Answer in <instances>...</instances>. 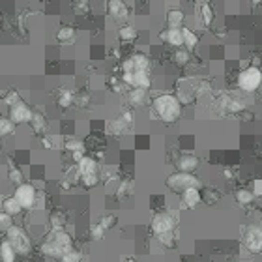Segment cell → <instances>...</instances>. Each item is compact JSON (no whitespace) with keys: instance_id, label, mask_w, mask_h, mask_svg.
Returning <instances> with one entry per match:
<instances>
[{"instance_id":"6da1fadb","label":"cell","mask_w":262,"mask_h":262,"mask_svg":"<svg viewBox=\"0 0 262 262\" xmlns=\"http://www.w3.org/2000/svg\"><path fill=\"white\" fill-rule=\"evenodd\" d=\"M73 247V240L71 236L66 232V229H60V231H51L47 234V238L43 240V244L39 246V251L45 257H51V259H56L60 261V257L66 251H70Z\"/></svg>"},{"instance_id":"7a4b0ae2","label":"cell","mask_w":262,"mask_h":262,"mask_svg":"<svg viewBox=\"0 0 262 262\" xmlns=\"http://www.w3.org/2000/svg\"><path fill=\"white\" fill-rule=\"evenodd\" d=\"M154 113L165 124H174L182 116V101L172 94H161L152 101Z\"/></svg>"},{"instance_id":"3957f363","label":"cell","mask_w":262,"mask_h":262,"mask_svg":"<svg viewBox=\"0 0 262 262\" xmlns=\"http://www.w3.org/2000/svg\"><path fill=\"white\" fill-rule=\"evenodd\" d=\"M165 185L169 187L170 191L174 193H182L187 191V189H201V180L195 176V174H185V172H172Z\"/></svg>"},{"instance_id":"277c9868","label":"cell","mask_w":262,"mask_h":262,"mask_svg":"<svg viewBox=\"0 0 262 262\" xmlns=\"http://www.w3.org/2000/svg\"><path fill=\"white\" fill-rule=\"evenodd\" d=\"M6 240H8L11 247L15 249L17 255H26L30 253V236L26 234V232L21 229V227H17V225H11L8 231H6Z\"/></svg>"},{"instance_id":"5b68a950","label":"cell","mask_w":262,"mask_h":262,"mask_svg":"<svg viewBox=\"0 0 262 262\" xmlns=\"http://www.w3.org/2000/svg\"><path fill=\"white\" fill-rule=\"evenodd\" d=\"M262 85V71L257 66H249L246 70L240 71L238 75V86L244 92L251 94L255 90H259V86Z\"/></svg>"},{"instance_id":"8992f818","label":"cell","mask_w":262,"mask_h":262,"mask_svg":"<svg viewBox=\"0 0 262 262\" xmlns=\"http://www.w3.org/2000/svg\"><path fill=\"white\" fill-rule=\"evenodd\" d=\"M13 197L17 199V202L21 204L23 210H32L36 206V202H38V189L32 184H26V182H24V184L15 187Z\"/></svg>"},{"instance_id":"52a82bcc","label":"cell","mask_w":262,"mask_h":262,"mask_svg":"<svg viewBox=\"0 0 262 262\" xmlns=\"http://www.w3.org/2000/svg\"><path fill=\"white\" fill-rule=\"evenodd\" d=\"M150 229L155 236L159 234H167V232H174L176 229V217L169 214V212H159L152 217V223H150Z\"/></svg>"},{"instance_id":"ba28073f","label":"cell","mask_w":262,"mask_h":262,"mask_svg":"<svg viewBox=\"0 0 262 262\" xmlns=\"http://www.w3.org/2000/svg\"><path fill=\"white\" fill-rule=\"evenodd\" d=\"M32 111L23 100H19L15 105H11L8 111V118L11 120L13 126H21V124H30V118H32Z\"/></svg>"},{"instance_id":"9c48e42d","label":"cell","mask_w":262,"mask_h":262,"mask_svg":"<svg viewBox=\"0 0 262 262\" xmlns=\"http://www.w3.org/2000/svg\"><path fill=\"white\" fill-rule=\"evenodd\" d=\"M150 68V58L144 53H135L131 54L128 60H124L122 70L124 73H130V71H148Z\"/></svg>"},{"instance_id":"30bf717a","label":"cell","mask_w":262,"mask_h":262,"mask_svg":"<svg viewBox=\"0 0 262 262\" xmlns=\"http://www.w3.org/2000/svg\"><path fill=\"white\" fill-rule=\"evenodd\" d=\"M122 81L131 88H142L148 90L150 88V75L148 71H130V73H122Z\"/></svg>"},{"instance_id":"8fae6325","label":"cell","mask_w":262,"mask_h":262,"mask_svg":"<svg viewBox=\"0 0 262 262\" xmlns=\"http://www.w3.org/2000/svg\"><path fill=\"white\" fill-rule=\"evenodd\" d=\"M244 246L249 253H262V231L257 227H249L244 236Z\"/></svg>"},{"instance_id":"7c38bea8","label":"cell","mask_w":262,"mask_h":262,"mask_svg":"<svg viewBox=\"0 0 262 262\" xmlns=\"http://www.w3.org/2000/svg\"><path fill=\"white\" fill-rule=\"evenodd\" d=\"M201 165V159L197 155L193 154H184L178 157L176 161V167H178V172H185V174H193L195 170L199 169Z\"/></svg>"},{"instance_id":"4fadbf2b","label":"cell","mask_w":262,"mask_h":262,"mask_svg":"<svg viewBox=\"0 0 262 262\" xmlns=\"http://www.w3.org/2000/svg\"><path fill=\"white\" fill-rule=\"evenodd\" d=\"M159 38H161L165 43L176 47V49H182V47H184V34H182V28H165V30L159 32Z\"/></svg>"},{"instance_id":"5bb4252c","label":"cell","mask_w":262,"mask_h":262,"mask_svg":"<svg viewBox=\"0 0 262 262\" xmlns=\"http://www.w3.org/2000/svg\"><path fill=\"white\" fill-rule=\"evenodd\" d=\"M107 11L115 21H124V19H128V15H130V9H128L126 2H122V0H109Z\"/></svg>"},{"instance_id":"9a60e30c","label":"cell","mask_w":262,"mask_h":262,"mask_svg":"<svg viewBox=\"0 0 262 262\" xmlns=\"http://www.w3.org/2000/svg\"><path fill=\"white\" fill-rule=\"evenodd\" d=\"M180 201H182V208L193 210L199 206V202L202 201L201 189H187L180 195Z\"/></svg>"},{"instance_id":"2e32d148","label":"cell","mask_w":262,"mask_h":262,"mask_svg":"<svg viewBox=\"0 0 262 262\" xmlns=\"http://www.w3.org/2000/svg\"><path fill=\"white\" fill-rule=\"evenodd\" d=\"M98 170H100V165H98V161H96L94 157L85 155V157L77 163L79 176H85V174H98Z\"/></svg>"},{"instance_id":"e0dca14e","label":"cell","mask_w":262,"mask_h":262,"mask_svg":"<svg viewBox=\"0 0 262 262\" xmlns=\"http://www.w3.org/2000/svg\"><path fill=\"white\" fill-rule=\"evenodd\" d=\"M185 15L182 9L172 8L167 11V28H184Z\"/></svg>"},{"instance_id":"ac0fdd59","label":"cell","mask_w":262,"mask_h":262,"mask_svg":"<svg viewBox=\"0 0 262 262\" xmlns=\"http://www.w3.org/2000/svg\"><path fill=\"white\" fill-rule=\"evenodd\" d=\"M0 206H2V212H4L6 216L11 217V219H13V217H17L19 214H21V212H23L21 204L17 202V199L13 197V195H11V197H6V199L2 201V204H0Z\"/></svg>"},{"instance_id":"d6986e66","label":"cell","mask_w":262,"mask_h":262,"mask_svg":"<svg viewBox=\"0 0 262 262\" xmlns=\"http://www.w3.org/2000/svg\"><path fill=\"white\" fill-rule=\"evenodd\" d=\"M17 259V253L15 249L11 247L8 240H4L2 244H0V262H15Z\"/></svg>"},{"instance_id":"ffe728a7","label":"cell","mask_w":262,"mask_h":262,"mask_svg":"<svg viewBox=\"0 0 262 262\" xmlns=\"http://www.w3.org/2000/svg\"><path fill=\"white\" fill-rule=\"evenodd\" d=\"M30 128L36 131V133H45V128H47L45 115L39 113V111H34V113H32V118H30Z\"/></svg>"},{"instance_id":"44dd1931","label":"cell","mask_w":262,"mask_h":262,"mask_svg":"<svg viewBox=\"0 0 262 262\" xmlns=\"http://www.w3.org/2000/svg\"><path fill=\"white\" fill-rule=\"evenodd\" d=\"M199 15H201L204 26H212L214 19H216V11L212 9V6H210L208 2H202L201 8H199Z\"/></svg>"},{"instance_id":"7402d4cb","label":"cell","mask_w":262,"mask_h":262,"mask_svg":"<svg viewBox=\"0 0 262 262\" xmlns=\"http://www.w3.org/2000/svg\"><path fill=\"white\" fill-rule=\"evenodd\" d=\"M148 96V90H142V88H131L130 94H128V100H130L131 105H144Z\"/></svg>"},{"instance_id":"603a6c76","label":"cell","mask_w":262,"mask_h":262,"mask_svg":"<svg viewBox=\"0 0 262 262\" xmlns=\"http://www.w3.org/2000/svg\"><path fill=\"white\" fill-rule=\"evenodd\" d=\"M137 36H139L137 28H135V26H130V24H124V26H120V30H118V38L122 39V41H126V43L135 41Z\"/></svg>"},{"instance_id":"cb8c5ba5","label":"cell","mask_w":262,"mask_h":262,"mask_svg":"<svg viewBox=\"0 0 262 262\" xmlns=\"http://www.w3.org/2000/svg\"><path fill=\"white\" fill-rule=\"evenodd\" d=\"M49 221H51V227H53V231H60V229H66V223H68V216L60 212V210H56L51 214L49 217Z\"/></svg>"},{"instance_id":"d4e9b609","label":"cell","mask_w":262,"mask_h":262,"mask_svg":"<svg viewBox=\"0 0 262 262\" xmlns=\"http://www.w3.org/2000/svg\"><path fill=\"white\" fill-rule=\"evenodd\" d=\"M182 34H184V47L187 51H193L195 47L199 45V36H197L191 28L184 26V28H182Z\"/></svg>"},{"instance_id":"484cf974","label":"cell","mask_w":262,"mask_h":262,"mask_svg":"<svg viewBox=\"0 0 262 262\" xmlns=\"http://www.w3.org/2000/svg\"><path fill=\"white\" fill-rule=\"evenodd\" d=\"M73 38H75V28L73 26H62L60 30L56 32V39L62 41V43H70Z\"/></svg>"},{"instance_id":"4316f807","label":"cell","mask_w":262,"mask_h":262,"mask_svg":"<svg viewBox=\"0 0 262 262\" xmlns=\"http://www.w3.org/2000/svg\"><path fill=\"white\" fill-rule=\"evenodd\" d=\"M81 261H83V251H79L75 247H71L70 251H66L60 257V262H81Z\"/></svg>"},{"instance_id":"83f0119b","label":"cell","mask_w":262,"mask_h":262,"mask_svg":"<svg viewBox=\"0 0 262 262\" xmlns=\"http://www.w3.org/2000/svg\"><path fill=\"white\" fill-rule=\"evenodd\" d=\"M79 182L85 189H92L100 184V174H85V176H79Z\"/></svg>"},{"instance_id":"f1b7e54d","label":"cell","mask_w":262,"mask_h":262,"mask_svg":"<svg viewBox=\"0 0 262 262\" xmlns=\"http://www.w3.org/2000/svg\"><path fill=\"white\" fill-rule=\"evenodd\" d=\"M8 178H9V182H11V184H15V185L24 184V176H23V172H21V169H19V167H13V165H9Z\"/></svg>"},{"instance_id":"f546056e","label":"cell","mask_w":262,"mask_h":262,"mask_svg":"<svg viewBox=\"0 0 262 262\" xmlns=\"http://www.w3.org/2000/svg\"><path fill=\"white\" fill-rule=\"evenodd\" d=\"M73 101H75L73 94H71L70 90H64V92L58 96L56 103H58V107H60V109H70L71 105H73Z\"/></svg>"},{"instance_id":"4dcf8cb0","label":"cell","mask_w":262,"mask_h":262,"mask_svg":"<svg viewBox=\"0 0 262 262\" xmlns=\"http://www.w3.org/2000/svg\"><path fill=\"white\" fill-rule=\"evenodd\" d=\"M155 238H157V242H159L163 247H167V249H172V247L176 246V236H174V232L159 234V236H155Z\"/></svg>"},{"instance_id":"1f68e13d","label":"cell","mask_w":262,"mask_h":262,"mask_svg":"<svg viewBox=\"0 0 262 262\" xmlns=\"http://www.w3.org/2000/svg\"><path fill=\"white\" fill-rule=\"evenodd\" d=\"M236 201L240 204H251L255 201V193L251 189H238L236 191Z\"/></svg>"},{"instance_id":"d6a6232c","label":"cell","mask_w":262,"mask_h":262,"mask_svg":"<svg viewBox=\"0 0 262 262\" xmlns=\"http://www.w3.org/2000/svg\"><path fill=\"white\" fill-rule=\"evenodd\" d=\"M64 148L71 152V154H77V152H85V144L83 140H77V139H68L64 142Z\"/></svg>"},{"instance_id":"836d02e7","label":"cell","mask_w":262,"mask_h":262,"mask_svg":"<svg viewBox=\"0 0 262 262\" xmlns=\"http://www.w3.org/2000/svg\"><path fill=\"white\" fill-rule=\"evenodd\" d=\"M13 130H15V126L11 124L9 118H0V139H4V137L11 135Z\"/></svg>"},{"instance_id":"e575fe53","label":"cell","mask_w":262,"mask_h":262,"mask_svg":"<svg viewBox=\"0 0 262 262\" xmlns=\"http://www.w3.org/2000/svg\"><path fill=\"white\" fill-rule=\"evenodd\" d=\"M191 60V54H189V51L187 49H176V53H174V62H176L178 66H185L187 62Z\"/></svg>"},{"instance_id":"d590c367","label":"cell","mask_w":262,"mask_h":262,"mask_svg":"<svg viewBox=\"0 0 262 262\" xmlns=\"http://www.w3.org/2000/svg\"><path fill=\"white\" fill-rule=\"evenodd\" d=\"M131 189H133L131 180H126V182H122V184H120V187H118V193H116V199H126V197H130Z\"/></svg>"},{"instance_id":"8d00e7d4","label":"cell","mask_w":262,"mask_h":262,"mask_svg":"<svg viewBox=\"0 0 262 262\" xmlns=\"http://www.w3.org/2000/svg\"><path fill=\"white\" fill-rule=\"evenodd\" d=\"M105 229H103V227H101L100 223H96L92 227V231H90V236H92V240H96V242H100L101 238H103V236H105Z\"/></svg>"},{"instance_id":"74e56055","label":"cell","mask_w":262,"mask_h":262,"mask_svg":"<svg viewBox=\"0 0 262 262\" xmlns=\"http://www.w3.org/2000/svg\"><path fill=\"white\" fill-rule=\"evenodd\" d=\"M98 223H100L105 231H109V229H113V227L116 225V217L115 216H105V217H101Z\"/></svg>"},{"instance_id":"f35d334b","label":"cell","mask_w":262,"mask_h":262,"mask_svg":"<svg viewBox=\"0 0 262 262\" xmlns=\"http://www.w3.org/2000/svg\"><path fill=\"white\" fill-rule=\"evenodd\" d=\"M11 225H13L11 223V217L6 216V214L0 210V231H8Z\"/></svg>"},{"instance_id":"ab89813d","label":"cell","mask_w":262,"mask_h":262,"mask_svg":"<svg viewBox=\"0 0 262 262\" xmlns=\"http://www.w3.org/2000/svg\"><path fill=\"white\" fill-rule=\"evenodd\" d=\"M4 101L8 103V107H11V105H15L17 101H19V94H17L15 90H11V92H9L8 96L4 98Z\"/></svg>"},{"instance_id":"60d3db41","label":"cell","mask_w":262,"mask_h":262,"mask_svg":"<svg viewBox=\"0 0 262 262\" xmlns=\"http://www.w3.org/2000/svg\"><path fill=\"white\" fill-rule=\"evenodd\" d=\"M253 193H255V197H262V180H257V182H255Z\"/></svg>"},{"instance_id":"b9f144b4","label":"cell","mask_w":262,"mask_h":262,"mask_svg":"<svg viewBox=\"0 0 262 262\" xmlns=\"http://www.w3.org/2000/svg\"><path fill=\"white\" fill-rule=\"evenodd\" d=\"M126 262H137V261H135V259H128Z\"/></svg>"},{"instance_id":"7bdbcfd3","label":"cell","mask_w":262,"mask_h":262,"mask_svg":"<svg viewBox=\"0 0 262 262\" xmlns=\"http://www.w3.org/2000/svg\"><path fill=\"white\" fill-rule=\"evenodd\" d=\"M242 262H246V261H242Z\"/></svg>"}]
</instances>
